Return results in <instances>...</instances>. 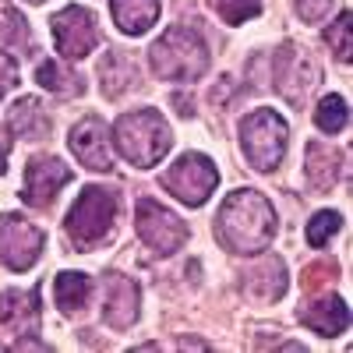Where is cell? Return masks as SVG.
Segmentation results:
<instances>
[{
	"instance_id": "obj_1",
	"label": "cell",
	"mask_w": 353,
	"mask_h": 353,
	"mask_svg": "<svg viewBox=\"0 0 353 353\" xmlns=\"http://www.w3.org/2000/svg\"><path fill=\"white\" fill-rule=\"evenodd\" d=\"M216 237L233 254H261L276 241V209L261 191H230L216 216Z\"/></svg>"
},
{
	"instance_id": "obj_2",
	"label": "cell",
	"mask_w": 353,
	"mask_h": 353,
	"mask_svg": "<svg viewBox=\"0 0 353 353\" xmlns=\"http://www.w3.org/2000/svg\"><path fill=\"white\" fill-rule=\"evenodd\" d=\"M110 141L117 145V152L138 170H149V166L163 163V156L173 149L170 124L152 106H141V110H131L124 117H117V124L110 131Z\"/></svg>"
},
{
	"instance_id": "obj_3",
	"label": "cell",
	"mask_w": 353,
	"mask_h": 353,
	"mask_svg": "<svg viewBox=\"0 0 353 353\" xmlns=\"http://www.w3.org/2000/svg\"><path fill=\"white\" fill-rule=\"evenodd\" d=\"M152 74L176 85H194L209 71V46L191 25H170L166 32L149 46Z\"/></svg>"
},
{
	"instance_id": "obj_4",
	"label": "cell",
	"mask_w": 353,
	"mask_h": 353,
	"mask_svg": "<svg viewBox=\"0 0 353 353\" xmlns=\"http://www.w3.org/2000/svg\"><path fill=\"white\" fill-rule=\"evenodd\" d=\"M113 223H117V194L110 188L88 184L71 205L64 226L78 251H92L113 233Z\"/></svg>"
},
{
	"instance_id": "obj_5",
	"label": "cell",
	"mask_w": 353,
	"mask_h": 353,
	"mask_svg": "<svg viewBox=\"0 0 353 353\" xmlns=\"http://www.w3.org/2000/svg\"><path fill=\"white\" fill-rule=\"evenodd\" d=\"M286 145H290V128L276 110L258 106L241 121V149L258 173H272L286 156Z\"/></svg>"
},
{
	"instance_id": "obj_6",
	"label": "cell",
	"mask_w": 353,
	"mask_h": 353,
	"mask_svg": "<svg viewBox=\"0 0 353 353\" xmlns=\"http://www.w3.org/2000/svg\"><path fill=\"white\" fill-rule=\"evenodd\" d=\"M272 78H276V92L290 106L304 110V103L314 96V88L321 81V68L307 50L293 46V43H283L276 50V61H272Z\"/></svg>"
},
{
	"instance_id": "obj_7",
	"label": "cell",
	"mask_w": 353,
	"mask_h": 353,
	"mask_svg": "<svg viewBox=\"0 0 353 353\" xmlns=\"http://www.w3.org/2000/svg\"><path fill=\"white\" fill-rule=\"evenodd\" d=\"M163 188L176 198L191 205V209H198V205H205L212 198V191L219 188V170L216 163L205 156V152H184L181 159H176L166 173H163Z\"/></svg>"
},
{
	"instance_id": "obj_8",
	"label": "cell",
	"mask_w": 353,
	"mask_h": 353,
	"mask_svg": "<svg viewBox=\"0 0 353 353\" xmlns=\"http://www.w3.org/2000/svg\"><path fill=\"white\" fill-rule=\"evenodd\" d=\"M134 230H138L141 244L149 248V251H156V254L181 251L188 244V237H191L188 223L176 216V212L163 209V205L152 201V198H141L134 205Z\"/></svg>"
},
{
	"instance_id": "obj_9",
	"label": "cell",
	"mask_w": 353,
	"mask_h": 353,
	"mask_svg": "<svg viewBox=\"0 0 353 353\" xmlns=\"http://www.w3.org/2000/svg\"><path fill=\"white\" fill-rule=\"evenodd\" d=\"M43 230L32 226L28 219H21L18 212L0 216V261L8 265L11 272H28L43 254Z\"/></svg>"
},
{
	"instance_id": "obj_10",
	"label": "cell",
	"mask_w": 353,
	"mask_h": 353,
	"mask_svg": "<svg viewBox=\"0 0 353 353\" xmlns=\"http://www.w3.org/2000/svg\"><path fill=\"white\" fill-rule=\"evenodd\" d=\"M50 28H53V43L57 50H61L68 61H81V57H88L96 50L99 43V25H96V14L88 11V8H64V11H57L50 18Z\"/></svg>"
},
{
	"instance_id": "obj_11",
	"label": "cell",
	"mask_w": 353,
	"mask_h": 353,
	"mask_svg": "<svg viewBox=\"0 0 353 353\" xmlns=\"http://www.w3.org/2000/svg\"><path fill=\"white\" fill-rule=\"evenodd\" d=\"M71 166L57 156H36L32 163L25 166V188H21V198L25 205L32 209H50L53 198L61 194V188L71 181Z\"/></svg>"
},
{
	"instance_id": "obj_12",
	"label": "cell",
	"mask_w": 353,
	"mask_h": 353,
	"mask_svg": "<svg viewBox=\"0 0 353 353\" xmlns=\"http://www.w3.org/2000/svg\"><path fill=\"white\" fill-rule=\"evenodd\" d=\"M71 152L78 156V163L92 173H110L113 170V149H110V128L99 117H85L71 128Z\"/></svg>"
},
{
	"instance_id": "obj_13",
	"label": "cell",
	"mask_w": 353,
	"mask_h": 353,
	"mask_svg": "<svg viewBox=\"0 0 353 353\" xmlns=\"http://www.w3.org/2000/svg\"><path fill=\"white\" fill-rule=\"evenodd\" d=\"M141 311V290L134 279L110 272L103 283V318L110 329H131Z\"/></svg>"
},
{
	"instance_id": "obj_14",
	"label": "cell",
	"mask_w": 353,
	"mask_h": 353,
	"mask_svg": "<svg viewBox=\"0 0 353 353\" xmlns=\"http://www.w3.org/2000/svg\"><path fill=\"white\" fill-rule=\"evenodd\" d=\"M43 321L39 290H4L0 293V329L11 336H36Z\"/></svg>"
},
{
	"instance_id": "obj_15",
	"label": "cell",
	"mask_w": 353,
	"mask_h": 353,
	"mask_svg": "<svg viewBox=\"0 0 353 353\" xmlns=\"http://www.w3.org/2000/svg\"><path fill=\"white\" fill-rule=\"evenodd\" d=\"M99 85L106 99H121L131 85H138V61L128 50L110 46L106 57L99 61Z\"/></svg>"
},
{
	"instance_id": "obj_16",
	"label": "cell",
	"mask_w": 353,
	"mask_h": 353,
	"mask_svg": "<svg viewBox=\"0 0 353 353\" xmlns=\"http://www.w3.org/2000/svg\"><path fill=\"white\" fill-rule=\"evenodd\" d=\"M8 128H11L18 138H25V141H43V138H50L53 121H50V110H46L36 96H21V99H14V106L8 110Z\"/></svg>"
},
{
	"instance_id": "obj_17",
	"label": "cell",
	"mask_w": 353,
	"mask_h": 353,
	"mask_svg": "<svg viewBox=\"0 0 353 353\" xmlns=\"http://www.w3.org/2000/svg\"><path fill=\"white\" fill-rule=\"evenodd\" d=\"M304 176H307L311 191L329 194L339 181V152L325 141H311L304 149Z\"/></svg>"
},
{
	"instance_id": "obj_18",
	"label": "cell",
	"mask_w": 353,
	"mask_h": 353,
	"mask_svg": "<svg viewBox=\"0 0 353 353\" xmlns=\"http://www.w3.org/2000/svg\"><path fill=\"white\" fill-rule=\"evenodd\" d=\"M244 290L251 293L254 301H261V304L279 301L283 293H286V261H283V258H276V254L261 258V261L254 265V269L248 272Z\"/></svg>"
},
{
	"instance_id": "obj_19",
	"label": "cell",
	"mask_w": 353,
	"mask_h": 353,
	"mask_svg": "<svg viewBox=\"0 0 353 353\" xmlns=\"http://www.w3.org/2000/svg\"><path fill=\"white\" fill-rule=\"evenodd\" d=\"M301 318H304V325L314 329L318 336H343L346 325H350V307L343 297H321V301H311L307 307H301Z\"/></svg>"
},
{
	"instance_id": "obj_20",
	"label": "cell",
	"mask_w": 353,
	"mask_h": 353,
	"mask_svg": "<svg viewBox=\"0 0 353 353\" xmlns=\"http://www.w3.org/2000/svg\"><path fill=\"white\" fill-rule=\"evenodd\" d=\"M110 11L124 36H145L159 21V0H110Z\"/></svg>"
},
{
	"instance_id": "obj_21",
	"label": "cell",
	"mask_w": 353,
	"mask_h": 353,
	"mask_svg": "<svg viewBox=\"0 0 353 353\" xmlns=\"http://www.w3.org/2000/svg\"><path fill=\"white\" fill-rule=\"evenodd\" d=\"M92 297V279L85 272H61L53 279V301L64 314H81Z\"/></svg>"
},
{
	"instance_id": "obj_22",
	"label": "cell",
	"mask_w": 353,
	"mask_h": 353,
	"mask_svg": "<svg viewBox=\"0 0 353 353\" xmlns=\"http://www.w3.org/2000/svg\"><path fill=\"white\" fill-rule=\"evenodd\" d=\"M36 81L46 88V92L64 96V99H71V96H81V92H85L81 78H78L64 61H43V64L36 68Z\"/></svg>"
},
{
	"instance_id": "obj_23",
	"label": "cell",
	"mask_w": 353,
	"mask_h": 353,
	"mask_svg": "<svg viewBox=\"0 0 353 353\" xmlns=\"http://www.w3.org/2000/svg\"><path fill=\"white\" fill-rule=\"evenodd\" d=\"M314 124H318V131H325V134L346 131V124H350V106H346V99H343V96H325V99L314 106Z\"/></svg>"
},
{
	"instance_id": "obj_24",
	"label": "cell",
	"mask_w": 353,
	"mask_h": 353,
	"mask_svg": "<svg viewBox=\"0 0 353 353\" xmlns=\"http://www.w3.org/2000/svg\"><path fill=\"white\" fill-rule=\"evenodd\" d=\"M28 43V25L25 18L14 11V4H8V0H0V50H18Z\"/></svg>"
},
{
	"instance_id": "obj_25",
	"label": "cell",
	"mask_w": 353,
	"mask_h": 353,
	"mask_svg": "<svg viewBox=\"0 0 353 353\" xmlns=\"http://www.w3.org/2000/svg\"><path fill=\"white\" fill-rule=\"evenodd\" d=\"M350 32H353V14H350V11H343V14L325 28V43L336 50V61H339V64H350V50H353Z\"/></svg>"
},
{
	"instance_id": "obj_26",
	"label": "cell",
	"mask_w": 353,
	"mask_h": 353,
	"mask_svg": "<svg viewBox=\"0 0 353 353\" xmlns=\"http://www.w3.org/2000/svg\"><path fill=\"white\" fill-rule=\"evenodd\" d=\"M212 11L226 25H244L261 14V0H212Z\"/></svg>"
},
{
	"instance_id": "obj_27",
	"label": "cell",
	"mask_w": 353,
	"mask_h": 353,
	"mask_svg": "<svg viewBox=\"0 0 353 353\" xmlns=\"http://www.w3.org/2000/svg\"><path fill=\"white\" fill-rule=\"evenodd\" d=\"M339 226H343V219L336 216V212H318L311 223H307V233H304V237H307V244L311 248H325L332 237H336V233H339Z\"/></svg>"
},
{
	"instance_id": "obj_28",
	"label": "cell",
	"mask_w": 353,
	"mask_h": 353,
	"mask_svg": "<svg viewBox=\"0 0 353 353\" xmlns=\"http://www.w3.org/2000/svg\"><path fill=\"white\" fill-rule=\"evenodd\" d=\"M293 11H297L307 25H314L332 11V0H293Z\"/></svg>"
},
{
	"instance_id": "obj_29",
	"label": "cell",
	"mask_w": 353,
	"mask_h": 353,
	"mask_svg": "<svg viewBox=\"0 0 353 353\" xmlns=\"http://www.w3.org/2000/svg\"><path fill=\"white\" fill-rule=\"evenodd\" d=\"M14 85H18V64H14L11 53L0 50V99H4Z\"/></svg>"
},
{
	"instance_id": "obj_30",
	"label": "cell",
	"mask_w": 353,
	"mask_h": 353,
	"mask_svg": "<svg viewBox=\"0 0 353 353\" xmlns=\"http://www.w3.org/2000/svg\"><path fill=\"white\" fill-rule=\"evenodd\" d=\"M329 276H336V265H314V269H307V279H304V286H307V290H314L318 283H325Z\"/></svg>"
},
{
	"instance_id": "obj_31",
	"label": "cell",
	"mask_w": 353,
	"mask_h": 353,
	"mask_svg": "<svg viewBox=\"0 0 353 353\" xmlns=\"http://www.w3.org/2000/svg\"><path fill=\"white\" fill-rule=\"evenodd\" d=\"M8 156H11V138H8L4 128H0V176L8 173Z\"/></svg>"
},
{
	"instance_id": "obj_32",
	"label": "cell",
	"mask_w": 353,
	"mask_h": 353,
	"mask_svg": "<svg viewBox=\"0 0 353 353\" xmlns=\"http://www.w3.org/2000/svg\"><path fill=\"white\" fill-rule=\"evenodd\" d=\"M181 350H209V346L198 343V339H184V343H181Z\"/></svg>"
},
{
	"instance_id": "obj_33",
	"label": "cell",
	"mask_w": 353,
	"mask_h": 353,
	"mask_svg": "<svg viewBox=\"0 0 353 353\" xmlns=\"http://www.w3.org/2000/svg\"><path fill=\"white\" fill-rule=\"evenodd\" d=\"M28 4H46V0H28Z\"/></svg>"
}]
</instances>
